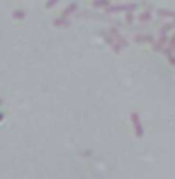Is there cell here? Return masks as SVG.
<instances>
[{"label":"cell","instance_id":"cell-5","mask_svg":"<svg viewBox=\"0 0 175 179\" xmlns=\"http://www.w3.org/2000/svg\"><path fill=\"white\" fill-rule=\"evenodd\" d=\"M149 19H151V15H149V13H141V15H140V21H141V23H147Z\"/></svg>","mask_w":175,"mask_h":179},{"label":"cell","instance_id":"cell-2","mask_svg":"<svg viewBox=\"0 0 175 179\" xmlns=\"http://www.w3.org/2000/svg\"><path fill=\"white\" fill-rule=\"evenodd\" d=\"M134 40H136L138 43H141V42H151V43H153V42H154V38H153V36H149V34H145V36L136 34V38H134Z\"/></svg>","mask_w":175,"mask_h":179},{"label":"cell","instance_id":"cell-3","mask_svg":"<svg viewBox=\"0 0 175 179\" xmlns=\"http://www.w3.org/2000/svg\"><path fill=\"white\" fill-rule=\"evenodd\" d=\"M168 34H166V32H162L160 36H158V43H162V45H168Z\"/></svg>","mask_w":175,"mask_h":179},{"label":"cell","instance_id":"cell-6","mask_svg":"<svg viewBox=\"0 0 175 179\" xmlns=\"http://www.w3.org/2000/svg\"><path fill=\"white\" fill-rule=\"evenodd\" d=\"M172 29H173V25H164V26H162V32H166V34H168Z\"/></svg>","mask_w":175,"mask_h":179},{"label":"cell","instance_id":"cell-4","mask_svg":"<svg viewBox=\"0 0 175 179\" xmlns=\"http://www.w3.org/2000/svg\"><path fill=\"white\" fill-rule=\"evenodd\" d=\"M168 47H169V49H173V47H175V32H173L172 38L168 40Z\"/></svg>","mask_w":175,"mask_h":179},{"label":"cell","instance_id":"cell-7","mask_svg":"<svg viewBox=\"0 0 175 179\" xmlns=\"http://www.w3.org/2000/svg\"><path fill=\"white\" fill-rule=\"evenodd\" d=\"M173 53H175V47H173Z\"/></svg>","mask_w":175,"mask_h":179},{"label":"cell","instance_id":"cell-1","mask_svg":"<svg viewBox=\"0 0 175 179\" xmlns=\"http://www.w3.org/2000/svg\"><path fill=\"white\" fill-rule=\"evenodd\" d=\"M130 119H132L134 128H136V136L141 138V136H143V125H141V121H140V115H138V113H132V115H130Z\"/></svg>","mask_w":175,"mask_h":179}]
</instances>
